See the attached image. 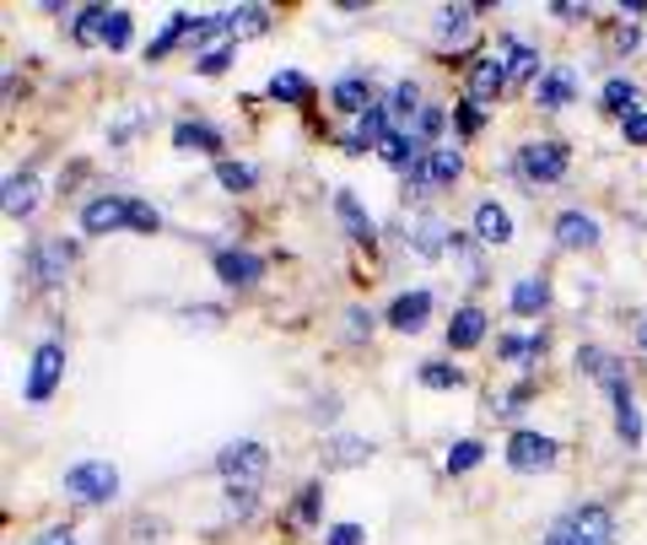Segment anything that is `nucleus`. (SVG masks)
Listing matches in <instances>:
<instances>
[{"instance_id": "nucleus-14", "label": "nucleus", "mask_w": 647, "mask_h": 545, "mask_svg": "<svg viewBox=\"0 0 647 545\" xmlns=\"http://www.w3.org/2000/svg\"><path fill=\"white\" fill-rule=\"evenodd\" d=\"M173 146H195V152H205V157H216L222 163V152H227V141H222V130L205 125V120H184V125H173Z\"/></svg>"}, {"instance_id": "nucleus-28", "label": "nucleus", "mask_w": 647, "mask_h": 545, "mask_svg": "<svg viewBox=\"0 0 647 545\" xmlns=\"http://www.w3.org/2000/svg\"><path fill=\"white\" fill-rule=\"evenodd\" d=\"M97 43H109V49H130V11L109 6V11H103V22H97Z\"/></svg>"}, {"instance_id": "nucleus-18", "label": "nucleus", "mask_w": 647, "mask_h": 545, "mask_svg": "<svg viewBox=\"0 0 647 545\" xmlns=\"http://www.w3.org/2000/svg\"><path fill=\"white\" fill-rule=\"evenodd\" d=\"M427 152H432V146H421V141H415L410 130H394V135H389L383 146H378V157H383L389 168H404V173L415 168V163H427Z\"/></svg>"}, {"instance_id": "nucleus-8", "label": "nucleus", "mask_w": 647, "mask_h": 545, "mask_svg": "<svg viewBox=\"0 0 647 545\" xmlns=\"http://www.w3.org/2000/svg\"><path fill=\"white\" fill-rule=\"evenodd\" d=\"M71 259H76V244H65V238H43L39 249L28 254V276H33L39 287H60L65 270H71Z\"/></svg>"}, {"instance_id": "nucleus-16", "label": "nucleus", "mask_w": 647, "mask_h": 545, "mask_svg": "<svg viewBox=\"0 0 647 545\" xmlns=\"http://www.w3.org/2000/svg\"><path fill=\"white\" fill-rule=\"evenodd\" d=\"M556 244L562 249H594L599 244V222L583 216V210H562L556 216Z\"/></svg>"}, {"instance_id": "nucleus-10", "label": "nucleus", "mask_w": 647, "mask_h": 545, "mask_svg": "<svg viewBox=\"0 0 647 545\" xmlns=\"http://www.w3.org/2000/svg\"><path fill=\"white\" fill-rule=\"evenodd\" d=\"M475 244H481V249L513 244V216H507L502 200H475Z\"/></svg>"}, {"instance_id": "nucleus-36", "label": "nucleus", "mask_w": 647, "mask_h": 545, "mask_svg": "<svg viewBox=\"0 0 647 545\" xmlns=\"http://www.w3.org/2000/svg\"><path fill=\"white\" fill-rule=\"evenodd\" d=\"M227 22H233V28H243V33H265L270 11H265V6H233V11H227Z\"/></svg>"}, {"instance_id": "nucleus-20", "label": "nucleus", "mask_w": 647, "mask_h": 545, "mask_svg": "<svg viewBox=\"0 0 647 545\" xmlns=\"http://www.w3.org/2000/svg\"><path fill=\"white\" fill-rule=\"evenodd\" d=\"M502 65H507L513 82H540L545 76L540 71V49H528L524 39H502Z\"/></svg>"}, {"instance_id": "nucleus-26", "label": "nucleus", "mask_w": 647, "mask_h": 545, "mask_svg": "<svg viewBox=\"0 0 647 545\" xmlns=\"http://www.w3.org/2000/svg\"><path fill=\"white\" fill-rule=\"evenodd\" d=\"M443 39L448 43L475 39V6H443Z\"/></svg>"}, {"instance_id": "nucleus-7", "label": "nucleus", "mask_w": 647, "mask_h": 545, "mask_svg": "<svg viewBox=\"0 0 647 545\" xmlns=\"http://www.w3.org/2000/svg\"><path fill=\"white\" fill-rule=\"evenodd\" d=\"M120 227H135V200L130 195H97L81 206V233L103 238V233H120Z\"/></svg>"}, {"instance_id": "nucleus-5", "label": "nucleus", "mask_w": 647, "mask_h": 545, "mask_svg": "<svg viewBox=\"0 0 647 545\" xmlns=\"http://www.w3.org/2000/svg\"><path fill=\"white\" fill-rule=\"evenodd\" d=\"M60 378H65V346L60 340H43L39 351H33V362H28V378H22V394L43 405L54 389H60Z\"/></svg>"}, {"instance_id": "nucleus-25", "label": "nucleus", "mask_w": 647, "mask_h": 545, "mask_svg": "<svg viewBox=\"0 0 647 545\" xmlns=\"http://www.w3.org/2000/svg\"><path fill=\"white\" fill-rule=\"evenodd\" d=\"M270 97H276V103H308L314 86H308L302 71H276V76H270Z\"/></svg>"}, {"instance_id": "nucleus-19", "label": "nucleus", "mask_w": 647, "mask_h": 545, "mask_svg": "<svg viewBox=\"0 0 647 545\" xmlns=\"http://www.w3.org/2000/svg\"><path fill=\"white\" fill-rule=\"evenodd\" d=\"M329 103H335L340 114H357V120H362L367 109H372V82H367V76H340V82L329 86Z\"/></svg>"}, {"instance_id": "nucleus-30", "label": "nucleus", "mask_w": 647, "mask_h": 545, "mask_svg": "<svg viewBox=\"0 0 647 545\" xmlns=\"http://www.w3.org/2000/svg\"><path fill=\"white\" fill-rule=\"evenodd\" d=\"M485 460V443L481 438H459V443H453V449H448V475H464V470H475V464Z\"/></svg>"}, {"instance_id": "nucleus-27", "label": "nucleus", "mask_w": 647, "mask_h": 545, "mask_svg": "<svg viewBox=\"0 0 647 545\" xmlns=\"http://www.w3.org/2000/svg\"><path fill=\"white\" fill-rule=\"evenodd\" d=\"M372 460V443L367 438H329V464L351 470V464H367Z\"/></svg>"}, {"instance_id": "nucleus-33", "label": "nucleus", "mask_w": 647, "mask_h": 545, "mask_svg": "<svg viewBox=\"0 0 647 545\" xmlns=\"http://www.w3.org/2000/svg\"><path fill=\"white\" fill-rule=\"evenodd\" d=\"M415 378H421L427 389H464V373H459L453 362H421Z\"/></svg>"}, {"instance_id": "nucleus-9", "label": "nucleus", "mask_w": 647, "mask_h": 545, "mask_svg": "<svg viewBox=\"0 0 647 545\" xmlns=\"http://www.w3.org/2000/svg\"><path fill=\"white\" fill-rule=\"evenodd\" d=\"M459 173H464V152L459 146H432L427 152V163H415L410 168V184H459Z\"/></svg>"}, {"instance_id": "nucleus-17", "label": "nucleus", "mask_w": 647, "mask_h": 545, "mask_svg": "<svg viewBox=\"0 0 647 545\" xmlns=\"http://www.w3.org/2000/svg\"><path fill=\"white\" fill-rule=\"evenodd\" d=\"M507 308H513L518 319H534V313H545V308H551V281H545V276H524V281L507 292Z\"/></svg>"}, {"instance_id": "nucleus-32", "label": "nucleus", "mask_w": 647, "mask_h": 545, "mask_svg": "<svg viewBox=\"0 0 647 545\" xmlns=\"http://www.w3.org/2000/svg\"><path fill=\"white\" fill-rule=\"evenodd\" d=\"M319 507H324V486H319V481H308V486L297 492V507H291V518H297L302 529H314V524H319Z\"/></svg>"}, {"instance_id": "nucleus-21", "label": "nucleus", "mask_w": 647, "mask_h": 545, "mask_svg": "<svg viewBox=\"0 0 647 545\" xmlns=\"http://www.w3.org/2000/svg\"><path fill=\"white\" fill-rule=\"evenodd\" d=\"M335 216H340V227H346V233H351L357 244H372V238H378L372 216L357 206V195H351V189H340V195H335Z\"/></svg>"}, {"instance_id": "nucleus-44", "label": "nucleus", "mask_w": 647, "mask_h": 545, "mask_svg": "<svg viewBox=\"0 0 647 545\" xmlns=\"http://www.w3.org/2000/svg\"><path fill=\"white\" fill-rule=\"evenodd\" d=\"M615 43H620V49H626V54H631V49H637V43H643V33H637V28H631V22H626V28H620V33H615Z\"/></svg>"}, {"instance_id": "nucleus-11", "label": "nucleus", "mask_w": 647, "mask_h": 545, "mask_svg": "<svg viewBox=\"0 0 647 545\" xmlns=\"http://www.w3.org/2000/svg\"><path fill=\"white\" fill-rule=\"evenodd\" d=\"M216 276H222V287H259L265 281V259L248 249H222L216 254Z\"/></svg>"}, {"instance_id": "nucleus-23", "label": "nucleus", "mask_w": 647, "mask_h": 545, "mask_svg": "<svg viewBox=\"0 0 647 545\" xmlns=\"http://www.w3.org/2000/svg\"><path fill=\"white\" fill-rule=\"evenodd\" d=\"M39 210V178L33 173H11L6 178V216H33Z\"/></svg>"}, {"instance_id": "nucleus-42", "label": "nucleus", "mask_w": 647, "mask_h": 545, "mask_svg": "<svg viewBox=\"0 0 647 545\" xmlns=\"http://www.w3.org/2000/svg\"><path fill=\"white\" fill-rule=\"evenodd\" d=\"M620 130H626V141H631V146H647V114L643 109H631V114L620 120Z\"/></svg>"}, {"instance_id": "nucleus-43", "label": "nucleus", "mask_w": 647, "mask_h": 545, "mask_svg": "<svg viewBox=\"0 0 647 545\" xmlns=\"http://www.w3.org/2000/svg\"><path fill=\"white\" fill-rule=\"evenodd\" d=\"M33 545H76V535H71V529H43Z\"/></svg>"}, {"instance_id": "nucleus-13", "label": "nucleus", "mask_w": 647, "mask_h": 545, "mask_svg": "<svg viewBox=\"0 0 647 545\" xmlns=\"http://www.w3.org/2000/svg\"><path fill=\"white\" fill-rule=\"evenodd\" d=\"M485 340V313L475 302H464L453 319H448V351H475Z\"/></svg>"}, {"instance_id": "nucleus-40", "label": "nucleus", "mask_w": 647, "mask_h": 545, "mask_svg": "<svg viewBox=\"0 0 647 545\" xmlns=\"http://www.w3.org/2000/svg\"><path fill=\"white\" fill-rule=\"evenodd\" d=\"M324 545H367V529L362 524H335V529H324Z\"/></svg>"}, {"instance_id": "nucleus-31", "label": "nucleus", "mask_w": 647, "mask_h": 545, "mask_svg": "<svg viewBox=\"0 0 647 545\" xmlns=\"http://www.w3.org/2000/svg\"><path fill=\"white\" fill-rule=\"evenodd\" d=\"M443 125H448V109H438V103H427L415 120H410V135L421 141V146H432L438 135H443Z\"/></svg>"}, {"instance_id": "nucleus-39", "label": "nucleus", "mask_w": 647, "mask_h": 545, "mask_svg": "<svg viewBox=\"0 0 647 545\" xmlns=\"http://www.w3.org/2000/svg\"><path fill=\"white\" fill-rule=\"evenodd\" d=\"M367 336H372V313H367V308H346V340L362 346Z\"/></svg>"}, {"instance_id": "nucleus-45", "label": "nucleus", "mask_w": 647, "mask_h": 545, "mask_svg": "<svg viewBox=\"0 0 647 545\" xmlns=\"http://www.w3.org/2000/svg\"><path fill=\"white\" fill-rule=\"evenodd\" d=\"M637 346H647V319H643V330H637Z\"/></svg>"}, {"instance_id": "nucleus-6", "label": "nucleus", "mask_w": 647, "mask_h": 545, "mask_svg": "<svg viewBox=\"0 0 647 545\" xmlns=\"http://www.w3.org/2000/svg\"><path fill=\"white\" fill-rule=\"evenodd\" d=\"M566 168H572V157H566L562 141H528L518 152V173L528 184H562Z\"/></svg>"}, {"instance_id": "nucleus-41", "label": "nucleus", "mask_w": 647, "mask_h": 545, "mask_svg": "<svg viewBox=\"0 0 647 545\" xmlns=\"http://www.w3.org/2000/svg\"><path fill=\"white\" fill-rule=\"evenodd\" d=\"M481 125H485L481 103H475V97H464V103H459V130H464V135H481Z\"/></svg>"}, {"instance_id": "nucleus-15", "label": "nucleus", "mask_w": 647, "mask_h": 545, "mask_svg": "<svg viewBox=\"0 0 647 545\" xmlns=\"http://www.w3.org/2000/svg\"><path fill=\"white\" fill-rule=\"evenodd\" d=\"M507 82H513V76H507L502 54H496V60H475V65H470V97H475V103L502 97V92H507Z\"/></svg>"}, {"instance_id": "nucleus-12", "label": "nucleus", "mask_w": 647, "mask_h": 545, "mask_svg": "<svg viewBox=\"0 0 647 545\" xmlns=\"http://www.w3.org/2000/svg\"><path fill=\"white\" fill-rule=\"evenodd\" d=\"M427 319H432V292H427V287L400 292L394 302H389V330H400V336H415Z\"/></svg>"}, {"instance_id": "nucleus-34", "label": "nucleus", "mask_w": 647, "mask_h": 545, "mask_svg": "<svg viewBox=\"0 0 647 545\" xmlns=\"http://www.w3.org/2000/svg\"><path fill=\"white\" fill-rule=\"evenodd\" d=\"M389 109H394V120H410V114H421L427 103H421V86L415 82H400L389 92Z\"/></svg>"}, {"instance_id": "nucleus-1", "label": "nucleus", "mask_w": 647, "mask_h": 545, "mask_svg": "<svg viewBox=\"0 0 647 545\" xmlns=\"http://www.w3.org/2000/svg\"><path fill=\"white\" fill-rule=\"evenodd\" d=\"M540 545H615V518H609V507L583 503L572 513H562Z\"/></svg>"}, {"instance_id": "nucleus-4", "label": "nucleus", "mask_w": 647, "mask_h": 545, "mask_svg": "<svg viewBox=\"0 0 647 545\" xmlns=\"http://www.w3.org/2000/svg\"><path fill=\"white\" fill-rule=\"evenodd\" d=\"M502 460L513 464L518 475H534V470H551V464L562 460V443H556V438H545V432H528V426H518V432L507 438Z\"/></svg>"}, {"instance_id": "nucleus-24", "label": "nucleus", "mask_w": 647, "mask_h": 545, "mask_svg": "<svg viewBox=\"0 0 647 545\" xmlns=\"http://www.w3.org/2000/svg\"><path fill=\"white\" fill-rule=\"evenodd\" d=\"M599 103H605V114H615V120H626L631 109H637V86L626 82V76H609L605 92H599Z\"/></svg>"}, {"instance_id": "nucleus-22", "label": "nucleus", "mask_w": 647, "mask_h": 545, "mask_svg": "<svg viewBox=\"0 0 647 545\" xmlns=\"http://www.w3.org/2000/svg\"><path fill=\"white\" fill-rule=\"evenodd\" d=\"M572 97H577L572 71H545V76L534 82V103H540V109H566Z\"/></svg>"}, {"instance_id": "nucleus-2", "label": "nucleus", "mask_w": 647, "mask_h": 545, "mask_svg": "<svg viewBox=\"0 0 647 545\" xmlns=\"http://www.w3.org/2000/svg\"><path fill=\"white\" fill-rule=\"evenodd\" d=\"M65 497L71 503H86V507H103L120 497V470L109 460H81L65 470Z\"/></svg>"}, {"instance_id": "nucleus-35", "label": "nucleus", "mask_w": 647, "mask_h": 545, "mask_svg": "<svg viewBox=\"0 0 647 545\" xmlns=\"http://www.w3.org/2000/svg\"><path fill=\"white\" fill-rule=\"evenodd\" d=\"M233 54H238L233 43H216V49H205V54H195V71H201V76H222V71L233 65Z\"/></svg>"}, {"instance_id": "nucleus-3", "label": "nucleus", "mask_w": 647, "mask_h": 545, "mask_svg": "<svg viewBox=\"0 0 647 545\" xmlns=\"http://www.w3.org/2000/svg\"><path fill=\"white\" fill-rule=\"evenodd\" d=\"M265 470H270V449H265V443H254V438L227 443V449L216 454V475H222L227 486H248V492H259Z\"/></svg>"}, {"instance_id": "nucleus-29", "label": "nucleus", "mask_w": 647, "mask_h": 545, "mask_svg": "<svg viewBox=\"0 0 647 545\" xmlns=\"http://www.w3.org/2000/svg\"><path fill=\"white\" fill-rule=\"evenodd\" d=\"M216 178H222V189L243 195V189H254V184H259V168H254V163H233V157H222V163H216Z\"/></svg>"}, {"instance_id": "nucleus-38", "label": "nucleus", "mask_w": 647, "mask_h": 545, "mask_svg": "<svg viewBox=\"0 0 647 545\" xmlns=\"http://www.w3.org/2000/svg\"><path fill=\"white\" fill-rule=\"evenodd\" d=\"M443 244H448V233L438 227V222H427V227L415 233V254H421V259H438V254H443Z\"/></svg>"}, {"instance_id": "nucleus-37", "label": "nucleus", "mask_w": 647, "mask_h": 545, "mask_svg": "<svg viewBox=\"0 0 647 545\" xmlns=\"http://www.w3.org/2000/svg\"><path fill=\"white\" fill-rule=\"evenodd\" d=\"M254 507H259V492H248V486H227V518H254Z\"/></svg>"}]
</instances>
